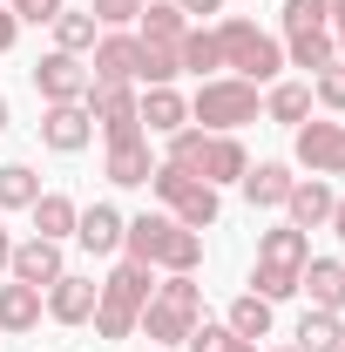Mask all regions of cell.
Here are the masks:
<instances>
[{"label": "cell", "mask_w": 345, "mask_h": 352, "mask_svg": "<svg viewBox=\"0 0 345 352\" xmlns=\"http://www.w3.org/2000/svg\"><path fill=\"white\" fill-rule=\"evenodd\" d=\"M183 7V21L197 28V21H223V0H176Z\"/></svg>", "instance_id": "37"}, {"label": "cell", "mask_w": 345, "mask_h": 352, "mask_svg": "<svg viewBox=\"0 0 345 352\" xmlns=\"http://www.w3.org/2000/svg\"><path fill=\"white\" fill-rule=\"evenodd\" d=\"M129 34H135V41H163V47H176L183 34H190V21H183V7H176V0H149V7L135 14Z\"/></svg>", "instance_id": "26"}, {"label": "cell", "mask_w": 345, "mask_h": 352, "mask_svg": "<svg viewBox=\"0 0 345 352\" xmlns=\"http://www.w3.org/2000/svg\"><path fill=\"white\" fill-rule=\"evenodd\" d=\"M0 135H7V95H0Z\"/></svg>", "instance_id": "41"}, {"label": "cell", "mask_w": 345, "mask_h": 352, "mask_svg": "<svg viewBox=\"0 0 345 352\" xmlns=\"http://www.w3.org/2000/svg\"><path fill=\"white\" fill-rule=\"evenodd\" d=\"M7 258H14V237L0 230V278H7Z\"/></svg>", "instance_id": "40"}, {"label": "cell", "mask_w": 345, "mask_h": 352, "mask_svg": "<svg viewBox=\"0 0 345 352\" xmlns=\"http://www.w3.org/2000/svg\"><path fill=\"white\" fill-rule=\"evenodd\" d=\"M264 352H298V346H264Z\"/></svg>", "instance_id": "42"}, {"label": "cell", "mask_w": 345, "mask_h": 352, "mask_svg": "<svg viewBox=\"0 0 345 352\" xmlns=\"http://www.w3.org/2000/svg\"><path fill=\"white\" fill-rule=\"evenodd\" d=\"M135 75H142V41H135L129 28H102V41L88 47V82L135 88Z\"/></svg>", "instance_id": "9"}, {"label": "cell", "mask_w": 345, "mask_h": 352, "mask_svg": "<svg viewBox=\"0 0 345 352\" xmlns=\"http://www.w3.org/2000/svg\"><path fill=\"white\" fill-rule=\"evenodd\" d=\"M135 116H142V135H176V129H190V95H176V88H135Z\"/></svg>", "instance_id": "17"}, {"label": "cell", "mask_w": 345, "mask_h": 352, "mask_svg": "<svg viewBox=\"0 0 345 352\" xmlns=\"http://www.w3.org/2000/svg\"><path fill=\"white\" fill-rule=\"evenodd\" d=\"M149 352H156V346H149Z\"/></svg>", "instance_id": "43"}, {"label": "cell", "mask_w": 345, "mask_h": 352, "mask_svg": "<svg viewBox=\"0 0 345 352\" xmlns=\"http://www.w3.org/2000/svg\"><path fill=\"white\" fill-rule=\"evenodd\" d=\"M264 116L285 122V129L311 122V82H271V88H264Z\"/></svg>", "instance_id": "28"}, {"label": "cell", "mask_w": 345, "mask_h": 352, "mask_svg": "<svg viewBox=\"0 0 345 352\" xmlns=\"http://www.w3.org/2000/svg\"><path fill=\"white\" fill-rule=\"evenodd\" d=\"M223 325H230L237 339H251V346H258V339H271V325H278V305L258 298V292H237L230 311H223Z\"/></svg>", "instance_id": "25"}, {"label": "cell", "mask_w": 345, "mask_h": 352, "mask_svg": "<svg viewBox=\"0 0 345 352\" xmlns=\"http://www.w3.org/2000/svg\"><path fill=\"white\" fill-rule=\"evenodd\" d=\"M210 34H216V61H223V75L258 82V88H271L278 75H285V41H278V34H264L258 21L223 14V21H210Z\"/></svg>", "instance_id": "2"}, {"label": "cell", "mask_w": 345, "mask_h": 352, "mask_svg": "<svg viewBox=\"0 0 345 352\" xmlns=\"http://www.w3.org/2000/svg\"><path fill=\"white\" fill-rule=\"evenodd\" d=\"M163 163H176V170L203 176L210 190H223V183H244V170H251V149L237 142V135H216V129H176L170 135V156Z\"/></svg>", "instance_id": "4"}, {"label": "cell", "mask_w": 345, "mask_h": 352, "mask_svg": "<svg viewBox=\"0 0 345 352\" xmlns=\"http://www.w3.org/2000/svg\"><path fill=\"white\" fill-rule=\"evenodd\" d=\"M34 95H41V102H82L88 95V54L47 47L41 61H34Z\"/></svg>", "instance_id": "12"}, {"label": "cell", "mask_w": 345, "mask_h": 352, "mask_svg": "<svg viewBox=\"0 0 345 352\" xmlns=\"http://www.w3.org/2000/svg\"><path fill=\"white\" fill-rule=\"evenodd\" d=\"M332 204H339L332 176H298V183H291V197H285V223L311 237L318 223H332Z\"/></svg>", "instance_id": "14"}, {"label": "cell", "mask_w": 345, "mask_h": 352, "mask_svg": "<svg viewBox=\"0 0 345 352\" xmlns=\"http://www.w3.org/2000/svg\"><path fill=\"white\" fill-rule=\"evenodd\" d=\"M311 102H318L325 116H345V61H332V68L311 75Z\"/></svg>", "instance_id": "33"}, {"label": "cell", "mask_w": 345, "mask_h": 352, "mask_svg": "<svg viewBox=\"0 0 345 352\" xmlns=\"http://www.w3.org/2000/svg\"><path fill=\"white\" fill-rule=\"evenodd\" d=\"M41 142L54 156H82L88 142H95V122H88L82 102H47L41 109Z\"/></svg>", "instance_id": "13"}, {"label": "cell", "mask_w": 345, "mask_h": 352, "mask_svg": "<svg viewBox=\"0 0 345 352\" xmlns=\"http://www.w3.org/2000/svg\"><path fill=\"white\" fill-rule=\"evenodd\" d=\"M95 292H102V278L61 271V278L47 285V318H54V325H88V318H95Z\"/></svg>", "instance_id": "15"}, {"label": "cell", "mask_w": 345, "mask_h": 352, "mask_svg": "<svg viewBox=\"0 0 345 352\" xmlns=\"http://www.w3.org/2000/svg\"><path fill=\"white\" fill-rule=\"evenodd\" d=\"M291 183H298L291 163H251V170H244V197H251V210H285Z\"/></svg>", "instance_id": "23"}, {"label": "cell", "mask_w": 345, "mask_h": 352, "mask_svg": "<svg viewBox=\"0 0 345 352\" xmlns=\"http://www.w3.org/2000/svg\"><path fill=\"white\" fill-rule=\"evenodd\" d=\"M311 258V237L291 230V223H278V230H258V264H251V292L271 298V305H285V298H298V271Z\"/></svg>", "instance_id": "6"}, {"label": "cell", "mask_w": 345, "mask_h": 352, "mask_svg": "<svg viewBox=\"0 0 345 352\" xmlns=\"http://www.w3.org/2000/svg\"><path fill=\"white\" fill-rule=\"evenodd\" d=\"M176 61H183V75H197V82L223 75V61H216V34H210V28H190V34L176 41Z\"/></svg>", "instance_id": "30"}, {"label": "cell", "mask_w": 345, "mask_h": 352, "mask_svg": "<svg viewBox=\"0 0 345 352\" xmlns=\"http://www.w3.org/2000/svg\"><path fill=\"white\" fill-rule=\"evenodd\" d=\"M142 190H149V197H156V204H163V210H170L176 223H183V230H210V223L223 217V197H216L203 176L176 170V163H156Z\"/></svg>", "instance_id": "7"}, {"label": "cell", "mask_w": 345, "mask_h": 352, "mask_svg": "<svg viewBox=\"0 0 345 352\" xmlns=\"http://www.w3.org/2000/svg\"><path fill=\"white\" fill-rule=\"evenodd\" d=\"M304 28H332V0H285V34Z\"/></svg>", "instance_id": "34"}, {"label": "cell", "mask_w": 345, "mask_h": 352, "mask_svg": "<svg viewBox=\"0 0 345 352\" xmlns=\"http://www.w3.org/2000/svg\"><path fill=\"white\" fill-rule=\"evenodd\" d=\"M339 352H345V346H339Z\"/></svg>", "instance_id": "44"}, {"label": "cell", "mask_w": 345, "mask_h": 352, "mask_svg": "<svg viewBox=\"0 0 345 352\" xmlns=\"http://www.w3.org/2000/svg\"><path fill=\"white\" fill-rule=\"evenodd\" d=\"M264 95L258 82H237V75H210V82L190 95V122L197 129H216V135H237L244 122H258Z\"/></svg>", "instance_id": "8"}, {"label": "cell", "mask_w": 345, "mask_h": 352, "mask_svg": "<svg viewBox=\"0 0 345 352\" xmlns=\"http://www.w3.org/2000/svg\"><path fill=\"white\" fill-rule=\"evenodd\" d=\"M61 271H68V258H61L54 237H21L14 258H7V278H21V285H34V292H47Z\"/></svg>", "instance_id": "16"}, {"label": "cell", "mask_w": 345, "mask_h": 352, "mask_svg": "<svg viewBox=\"0 0 345 352\" xmlns=\"http://www.w3.org/2000/svg\"><path fill=\"white\" fill-rule=\"evenodd\" d=\"M291 156H298V170L311 176H345V122H298L291 129Z\"/></svg>", "instance_id": "10"}, {"label": "cell", "mask_w": 345, "mask_h": 352, "mask_svg": "<svg viewBox=\"0 0 345 352\" xmlns=\"http://www.w3.org/2000/svg\"><path fill=\"white\" fill-rule=\"evenodd\" d=\"M332 61H339V41H332V28L285 34V68H304V75H318V68H332Z\"/></svg>", "instance_id": "24"}, {"label": "cell", "mask_w": 345, "mask_h": 352, "mask_svg": "<svg viewBox=\"0 0 345 352\" xmlns=\"http://www.w3.org/2000/svg\"><path fill=\"white\" fill-rule=\"evenodd\" d=\"M75 217H82V204H75V197H61V190H41V197L27 204L34 237H54V244H68V237H75Z\"/></svg>", "instance_id": "22"}, {"label": "cell", "mask_w": 345, "mask_h": 352, "mask_svg": "<svg viewBox=\"0 0 345 352\" xmlns=\"http://www.w3.org/2000/svg\"><path fill=\"white\" fill-rule=\"evenodd\" d=\"M34 197H41V176L27 163H0V210H27Z\"/></svg>", "instance_id": "31"}, {"label": "cell", "mask_w": 345, "mask_h": 352, "mask_svg": "<svg viewBox=\"0 0 345 352\" xmlns=\"http://www.w3.org/2000/svg\"><path fill=\"white\" fill-rule=\"evenodd\" d=\"M332 237H339V244H345V197H339V204H332Z\"/></svg>", "instance_id": "39"}, {"label": "cell", "mask_w": 345, "mask_h": 352, "mask_svg": "<svg viewBox=\"0 0 345 352\" xmlns=\"http://www.w3.org/2000/svg\"><path fill=\"white\" fill-rule=\"evenodd\" d=\"M122 258L149 264V271H197L203 264V230H183L170 210H142L122 223Z\"/></svg>", "instance_id": "1"}, {"label": "cell", "mask_w": 345, "mask_h": 352, "mask_svg": "<svg viewBox=\"0 0 345 352\" xmlns=\"http://www.w3.org/2000/svg\"><path fill=\"white\" fill-rule=\"evenodd\" d=\"M7 7H14L21 28H54V14H61L68 0H7Z\"/></svg>", "instance_id": "36"}, {"label": "cell", "mask_w": 345, "mask_h": 352, "mask_svg": "<svg viewBox=\"0 0 345 352\" xmlns=\"http://www.w3.org/2000/svg\"><path fill=\"white\" fill-rule=\"evenodd\" d=\"M21 41V21H14V7H7V0H0V54H7V47Z\"/></svg>", "instance_id": "38"}, {"label": "cell", "mask_w": 345, "mask_h": 352, "mask_svg": "<svg viewBox=\"0 0 345 352\" xmlns=\"http://www.w3.org/2000/svg\"><path fill=\"white\" fill-rule=\"evenodd\" d=\"M298 292L311 298V311H345V264L339 258H304Z\"/></svg>", "instance_id": "21"}, {"label": "cell", "mask_w": 345, "mask_h": 352, "mask_svg": "<svg viewBox=\"0 0 345 352\" xmlns=\"http://www.w3.org/2000/svg\"><path fill=\"white\" fill-rule=\"evenodd\" d=\"M82 109H88V122H95V135H102V142H129V135H142L135 88H102V82H88Z\"/></svg>", "instance_id": "11"}, {"label": "cell", "mask_w": 345, "mask_h": 352, "mask_svg": "<svg viewBox=\"0 0 345 352\" xmlns=\"http://www.w3.org/2000/svg\"><path fill=\"white\" fill-rule=\"evenodd\" d=\"M142 7H149V0H88V14H95L102 28H135Z\"/></svg>", "instance_id": "35"}, {"label": "cell", "mask_w": 345, "mask_h": 352, "mask_svg": "<svg viewBox=\"0 0 345 352\" xmlns=\"http://www.w3.org/2000/svg\"><path fill=\"white\" fill-rule=\"evenodd\" d=\"M47 311V292H34V285H21V278H7L0 285V339H21V332H34Z\"/></svg>", "instance_id": "20"}, {"label": "cell", "mask_w": 345, "mask_h": 352, "mask_svg": "<svg viewBox=\"0 0 345 352\" xmlns=\"http://www.w3.org/2000/svg\"><path fill=\"white\" fill-rule=\"evenodd\" d=\"M149 292H156V271L135 264V258H122L109 278H102V292H95V318H88V325H95L102 339H135Z\"/></svg>", "instance_id": "5"}, {"label": "cell", "mask_w": 345, "mask_h": 352, "mask_svg": "<svg viewBox=\"0 0 345 352\" xmlns=\"http://www.w3.org/2000/svg\"><path fill=\"white\" fill-rule=\"evenodd\" d=\"M122 210H115V204H88L82 217H75V244H82L88 258H115V251H122Z\"/></svg>", "instance_id": "18"}, {"label": "cell", "mask_w": 345, "mask_h": 352, "mask_svg": "<svg viewBox=\"0 0 345 352\" xmlns=\"http://www.w3.org/2000/svg\"><path fill=\"white\" fill-rule=\"evenodd\" d=\"M95 41H102V21H95L88 7H61V14H54V47H61V54H88Z\"/></svg>", "instance_id": "29"}, {"label": "cell", "mask_w": 345, "mask_h": 352, "mask_svg": "<svg viewBox=\"0 0 345 352\" xmlns=\"http://www.w3.org/2000/svg\"><path fill=\"white\" fill-rule=\"evenodd\" d=\"M183 346H190V352H264V346H251V339H237L223 318H203V325H197Z\"/></svg>", "instance_id": "32"}, {"label": "cell", "mask_w": 345, "mask_h": 352, "mask_svg": "<svg viewBox=\"0 0 345 352\" xmlns=\"http://www.w3.org/2000/svg\"><path fill=\"white\" fill-rule=\"evenodd\" d=\"M109 156H102V176L115 183V190H142L149 170H156V156H149V135H129V142H102Z\"/></svg>", "instance_id": "19"}, {"label": "cell", "mask_w": 345, "mask_h": 352, "mask_svg": "<svg viewBox=\"0 0 345 352\" xmlns=\"http://www.w3.org/2000/svg\"><path fill=\"white\" fill-rule=\"evenodd\" d=\"M291 346H298V352H339L345 346V311H311V305H304Z\"/></svg>", "instance_id": "27"}, {"label": "cell", "mask_w": 345, "mask_h": 352, "mask_svg": "<svg viewBox=\"0 0 345 352\" xmlns=\"http://www.w3.org/2000/svg\"><path fill=\"white\" fill-rule=\"evenodd\" d=\"M197 325H203V285H197V271H170V278L149 292L135 332H149V346L163 352V346H183Z\"/></svg>", "instance_id": "3"}]
</instances>
